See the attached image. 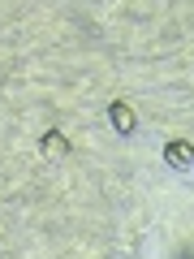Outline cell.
I'll return each instance as SVG.
<instances>
[{
  "instance_id": "obj_2",
  "label": "cell",
  "mask_w": 194,
  "mask_h": 259,
  "mask_svg": "<svg viewBox=\"0 0 194 259\" xmlns=\"http://www.w3.org/2000/svg\"><path fill=\"white\" fill-rule=\"evenodd\" d=\"M164 160H168L173 168H194V147H190V143H168V147H164Z\"/></svg>"
},
{
  "instance_id": "obj_4",
  "label": "cell",
  "mask_w": 194,
  "mask_h": 259,
  "mask_svg": "<svg viewBox=\"0 0 194 259\" xmlns=\"http://www.w3.org/2000/svg\"><path fill=\"white\" fill-rule=\"evenodd\" d=\"M177 259H194V255H190V250H181V255H177Z\"/></svg>"
},
{
  "instance_id": "obj_3",
  "label": "cell",
  "mask_w": 194,
  "mask_h": 259,
  "mask_svg": "<svg viewBox=\"0 0 194 259\" xmlns=\"http://www.w3.org/2000/svg\"><path fill=\"white\" fill-rule=\"evenodd\" d=\"M43 151L47 156H69V139H65L61 130H47L43 134Z\"/></svg>"
},
{
  "instance_id": "obj_1",
  "label": "cell",
  "mask_w": 194,
  "mask_h": 259,
  "mask_svg": "<svg viewBox=\"0 0 194 259\" xmlns=\"http://www.w3.org/2000/svg\"><path fill=\"white\" fill-rule=\"evenodd\" d=\"M108 121H112V130H117V134H134V125H138V121H134V108H129L125 100L108 104Z\"/></svg>"
}]
</instances>
